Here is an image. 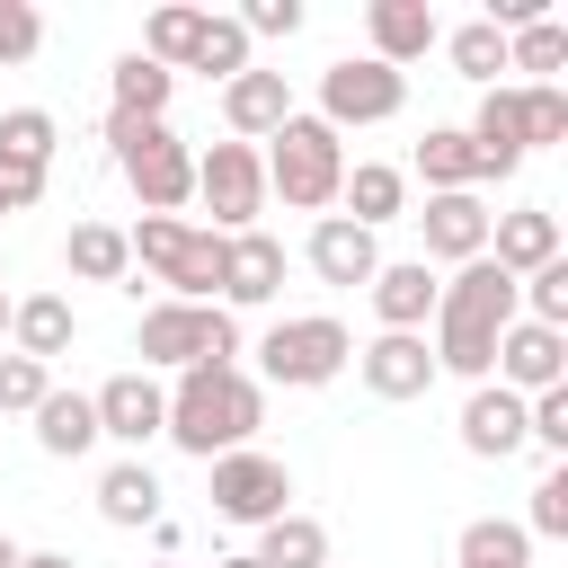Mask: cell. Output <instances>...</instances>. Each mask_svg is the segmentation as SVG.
<instances>
[{
	"mask_svg": "<svg viewBox=\"0 0 568 568\" xmlns=\"http://www.w3.org/2000/svg\"><path fill=\"white\" fill-rule=\"evenodd\" d=\"M248 559H257V568H328V524H320V515H275Z\"/></svg>",
	"mask_w": 568,
	"mask_h": 568,
	"instance_id": "cell-30",
	"label": "cell"
},
{
	"mask_svg": "<svg viewBox=\"0 0 568 568\" xmlns=\"http://www.w3.org/2000/svg\"><path fill=\"white\" fill-rule=\"evenodd\" d=\"M346 364H355V337H346V320H328V311L275 320V328L257 337V373H266L275 390H328Z\"/></svg>",
	"mask_w": 568,
	"mask_h": 568,
	"instance_id": "cell-7",
	"label": "cell"
},
{
	"mask_svg": "<svg viewBox=\"0 0 568 568\" xmlns=\"http://www.w3.org/2000/svg\"><path fill=\"white\" fill-rule=\"evenodd\" d=\"M142 373H195V364H240V320L222 302H151L133 328Z\"/></svg>",
	"mask_w": 568,
	"mask_h": 568,
	"instance_id": "cell-5",
	"label": "cell"
},
{
	"mask_svg": "<svg viewBox=\"0 0 568 568\" xmlns=\"http://www.w3.org/2000/svg\"><path fill=\"white\" fill-rule=\"evenodd\" d=\"M0 222H9V195H0Z\"/></svg>",
	"mask_w": 568,
	"mask_h": 568,
	"instance_id": "cell-45",
	"label": "cell"
},
{
	"mask_svg": "<svg viewBox=\"0 0 568 568\" xmlns=\"http://www.w3.org/2000/svg\"><path fill=\"white\" fill-rule=\"evenodd\" d=\"M160 497H169V488H160V470H151L142 453H124V462H106V470H98V515H106L115 532H151V524L169 515Z\"/></svg>",
	"mask_w": 568,
	"mask_h": 568,
	"instance_id": "cell-21",
	"label": "cell"
},
{
	"mask_svg": "<svg viewBox=\"0 0 568 568\" xmlns=\"http://www.w3.org/2000/svg\"><path fill=\"white\" fill-rule=\"evenodd\" d=\"M364 36H373V62L408 71L417 53H435V44H444V18H435L426 0H373V9H364Z\"/></svg>",
	"mask_w": 568,
	"mask_h": 568,
	"instance_id": "cell-19",
	"label": "cell"
},
{
	"mask_svg": "<svg viewBox=\"0 0 568 568\" xmlns=\"http://www.w3.org/2000/svg\"><path fill=\"white\" fill-rule=\"evenodd\" d=\"M0 328H9V293H0Z\"/></svg>",
	"mask_w": 568,
	"mask_h": 568,
	"instance_id": "cell-44",
	"label": "cell"
},
{
	"mask_svg": "<svg viewBox=\"0 0 568 568\" xmlns=\"http://www.w3.org/2000/svg\"><path fill=\"white\" fill-rule=\"evenodd\" d=\"M186 71H204V80H240V71H248V36H240V18H213V9H204V36H195Z\"/></svg>",
	"mask_w": 568,
	"mask_h": 568,
	"instance_id": "cell-34",
	"label": "cell"
},
{
	"mask_svg": "<svg viewBox=\"0 0 568 568\" xmlns=\"http://www.w3.org/2000/svg\"><path fill=\"white\" fill-rule=\"evenodd\" d=\"M444 53H453V71H462V80H479V89H497V71H506V36H497L488 18L453 27V36H444Z\"/></svg>",
	"mask_w": 568,
	"mask_h": 568,
	"instance_id": "cell-35",
	"label": "cell"
},
{
	"mask_svg": "<svg viewBox=\"0 0 568 568\" xmlns=\"http://www.w3.org/2000/svg\"><path fill=\"white\" fill-rule=\"evenodd\" d=\"M355 373H364V390L373 399H426L435 390V346L426 337H373V346H355Z\"/></svg>",
	"mask_w": 568,
	"mask_h": 568,
	"instance_id": "cell-16",
	"label": "cell"
},
{
	"mask_svg": "<svg viewBox=\"0 0 568 568\" xmlns=\"http://www.w3.org/2000/svg\"><path fill=\"white\" fill-rule=\"evenodd\" d=\"M195 36H204V9H186V0H169V9H151L142 18V62H160V71H186V53H195Z\"/></svg>",
	"mask_w": 568,
	"mask_h": 568,
	"instance_id": "cell-32",
	"label": "cell"
},
{
	"mask_svg": "<svg viewBox=\"0 0 568 568\" xmlns=\"http://www.w3.org/2000/svg\"><path fill=\"white\" fill-rule=\"evenodd\" d=\"M195 204L213 213L204 231H257V213H266V160H257V142H213L204 160H195Z\"/></svg>",
	"mask_w": 568,
	"mask_h": 568,
	"instance_id": "cell-8",
	"label": "cell"
},
{
	"mask_svg": "<svg viewBox=\"0 0 568 568\" xmlns=\"http://www.w3.org/2000/svg\"><path fill=\"white\" fill-rule=\"evenodd\" d=\"M18 559H27V550H18V541H9V532H0V568H18Z\"/></svg>",
	"mask_w": 568,
	"mask_h": 568,
	"instance_id": "cell-42",
	"label": "cell"
},
{
	"mask_svg": "<svg viewBox=\"0 0 568 568\" xmlns=\"http://www.w3.org/2000/svg\"><path fill=\"white\" fill-rule=\"evenodd\" d=\"M506 328H515V275L506 266L470 257V266H453V284H435V373L488 382V355Z\"/></svg>",
	"mask_w": 568,
	"mask_h": 568,
	"instance_id": "cell-2",
	"label": "cell"
},
{
	"mask_svg": "<svg viewBox=\"0 0 568 568\" xmlns=\"http://www.w3.org/2000/svg\"><path fill=\"white\" fill-rule=\"evenodd\" d=\"M293 115V89H284V71H240V80H222V124H231V142H266L275 124Z\"/></svg>",
	"mask_w": 568,
	"mask_h": 568,
	"instance_id": "cell-22",
	"label": "cell"
},
{
	"mask_svg": "<svg viewBox=\"0 0 568 568\" xmlns=\"http://www.w3.org/2000/svg\"><path fill=\"white\" fill-rule=\"evenodd\" d=\"M36 444H44L53 462H80V453L98 444V408H89V390H44V399H36Z\"/></svg>",
	"mask_w": 568,
	"mask_h": 568,
	"instance_id": "cell-28",
	"label": "cell"
},
{
	"mask_svg": "<svg viewBox=\"0 0 568 568\" xmlns=\"http://www.w3.org/2000/svg\"><path fill=\"white\" fill-rule=\"evenodd\" d=\"M337 204H346V222L382 231V222H399V213H408V178H399L390 160H355V169H346V186H337Z\"/></svg>",
	"mask_w": 568,
	"mask_h": 568,
	"instance_id": "cell-23",
	"label": "cell"
},
{
	"mask_svg": "<svg viewBox=\"0 0 568 568\" xmlns=\"http://www.w3.org/2000/svg\"><path fill=\"white\" fill-rule=\"evenodd\" d=\"M9 337H18V355L53 364V355H71L80 320H71V302H62V293H27V302H9Z\"/></svg>",
	"mask_w": 568,
	"mask_h": 568,
	"instance_id": "cell-24",
	"label": "cell"
},
{
	"mask_svg": "<svg viewBox=\"0 0 568 568\" xmlns=\"http://www.w3.org/2000/svg\"><path fill=\"white\" fill-rule=\"evenodd\" d=\"M53 390V364H36V355H0V408H18V417H36V399Z\"/></svg>",
	"mask_w": 568,
	"mask_h": 568,
	"instance_id": "cell-38",
	"label": "cell"
},
{
	"mask_svg": "<svg viewBox=\"0 0 568 568\" xmlns=\"http://www.w3.org/2000/svg\"><path fill=\"white\" fill-rule=\"evenodd\" d=\"M53 142H62V124L44 106H9L0 115V178H53Z\"/></svg>",
	"mask_w": 568,
	"mask_h": 568,
	"instance_id": "cell-25",
	"label": "cell"
},
{
	"mask_svg": "<svg viewBox=\"0 0 568 568\" xmlns=\"http://www.w3.org/2000/svg\"><path fill=\"white\" fill-rule=\"evenodd\" d=\"M399 106H408V71H390V62H373V53H346V62L320 71V124H328V133H346V124H390Z\"/></svg>",
	"mask_w": 568,
	"mask_h": 568,
	"instance_id": "cell-10",
	"label": "cell"
},
{
	"mask_svg": "<svg viewBox=\"0 0 568 568\" xmlns=\"http://www.w3.org/2000/svg\"><path fill=\"white\" fill-rule=\"evenodd\" d=\"M417 231H426V266H470V257H488V204H479V195H426Z\"/></svg>",
	"mask_w": 568,
	"mask_h": 568,
	"instance_id": "cell-17",
	"label": "cell"
},
{
	"mask_svg": "<svg viewBox=\"0 0 568 568\" xmlns=\"http://www.w3.org/2000/svg\"><path fill=\"white\" fill-rule=\"evenodd\" d=\"M204 470H213V515H222V524L266 532L275 515H293V470H284L275 453L240 444V453H222V462H204Z\"/></svg>",
	"mask_w": 568,
	"mask_h": 568,
	"instance_id": "cell-9",
	"label": "cell"
},
{
	"mask_svg": "<svg viewBox=\"0 0 568 568\" xmlns=\"http://www.w3.org/2000/svg\"><path fill=\"white\" fill-rule=\"evenodd\" d=\"M453 559L462 568H532V532L506 524V515H470L462 541H453Z\"/></svg>",
	"mask_w": 568,
	"mask_h": 568,
	"instance_id": "cell-31",
	"label": "cell"
},
{
	"mask_svg": "<svg viewBox=\"0 0 568 568\" xmlns=\"http://www.w3.org/2000/svg\"><path fill=\"white\" fill-rule=\"evenodd\" d=\"M302 257H311V275H320V284L355 293V284H373L382 240H373L364 222H346V213H320V222H311V240H302Z\"/></svg>",
	"mask_w": 568,
	"mask_h": 568,
	"instance_id": "cell-14",
	"label": "cell"
},
{
	"mask_svg": "<svg viewBox=\"0 0 568 568\" xmlns=\"http://www.w3.org/2000/svg\"><path fill=\"white\" fill-rule=\"evenodd\" d=\"M124 248L151 284H169V302H213L222 293V231H204L186 213H142L124 231Z\"/></svg>",
	"mask_w": 568,
	"mask_h": 568,
	"instance_id": "cell-4",
	"label": "cell"
},
{
	"mask_svg": "<svg viewBox=\"0 0 568 568\" xmlns=\"http://www.w3.org/2000/svg\"><path fill=\"white\" fill-rule=\"evenodd\" d=\"M364 293H373V320L390 337H426V320H435V266L426 257H382Z\"/></svg>",
	"mask_w": 568,
	"mask_h": 568,
	"instance_id": "cell-15",
	"label": "cell"
},
{
	"mask_svg": "<svg viewBox=\"0 0 568 568\" xmlns=\"http://www.w3.org/2000/svg\"><path fill=\"white\" fill-rule=\"evenodd\" d=\"M151 568H178V559H151Z\"/></svg>",
	"mask_w": 568,
	"mask_h": 568,
	"instance_id": "cell-46",
	"label": "cell"
},
{
	"mask_svg": "<svg viewBox=\"0 0 568 568\" xmlns=\"http://www.w3.org/2000/svg\"><path fill=\"white\" fill-rule=\"evenodd\" d=\"M284 293V240L275 231H231L222 240V311H266Z\"/></svg>",
	"mask_w": 568,
	"mask_h": 568,
	"instance_id": "cell-13",
	"label": "cell"
},
{
	"mask_svg": "<svg viewBox=\"0 0 568 568\" xmlns=\"http://www.w3.org/2000/svg\"><path fill=\"white\" fill-rule=\"evenodd\" d=\"M106 142H115V169H124V186L142 195V213H178V204L195 195V151L178 142V124L106 115Z\"/></svg>",
	"mask_w": 568,
	"mask_h": 568,
	"instance_id": "cell-6",
	"label": "cell"
},
{
	"mask_svg": "<svg viewBox=\"0 0 568 568\" xmlns=\"http://www.w3.org/2000/svg\"><path fill=\"white\" fill-rule=\"evenodd\" d=\"M559 257V213L550 204H515V213H488V266H506L515 284L532 275V266H550Z\"/></svg>",
	"mask_w": 568,
	"mask_h": 568,
	"instance_id": "cell-18",
	"label": "cell"
},
{
	"mask_svg": "<svg viewBox=\"0 0 568 568\" xmlns=\"http://www.w3.org/2000/svg\"><path fill=\"white\" fill-rule=\"evenodd\" d=\"M257 160H266V195H284L293 213H328L337 186H346V142H337L320 115H302V106L266 133Z\"/></svg>",
	"mask_w": 568,
	"mask_h": 568,
	"instance_id": "cell-3",
	"label": "cell"
},
{
	"mask_svg": "<svg viewBox=\"0 0 568 568\" xmlns=\"http://www.w3.org/2000/svg\"><path fill=\"white\" fill-rule=\"evenodd\" d=\"M213 568H257V559H248V550H240V559H213Z\"/></svg>",
	"mask_w": 568,
	"mask_h": 568,
	"instance_id": "cell-43",
	"label": "cell"
},
{
	"mask_svg": "<svg viewBox=\"0 0 568 568\" xmlns=\"http://www.w3.org/2000/svg\"><path fill=\"white\" fill-rule=\"evenodd\" d=\"M106 98H115V115H133V124H169L178 71H160V62H142V53H124V62L106 71Z\"/></svg>",
	"mask_w": 568,
	"mask_h": 568,
	"instance_id": "cell-26",
	"label": "cell"
},
{
	"mask_svg": "<svg viewBox=\"0 0 568 568\" xmlns=\"http://www.w3.org/2000/svg\"><path fill=\"white\" fill-rule=\"evenodd\" d=\"M18 568H80V559H71V550H27Z\"/></svg>",
	"mask_w": 568,
	"mask_h": 568,
	"instance_id": "cell-41",
	"label": "cell"
},
{
	"mask_svg": "<svg viewBox=\"0 0 568 568\" xmlns=\"http://www.w3.org/2000/svg\"><path fill=\"white\" fill-rule=\"evenodd\" d=\"M488 373H497V390H515V399H532V390H559V382H568V337H559V328H532V320H515V328L497 337Z\"/></svg>",
	"mask_w": 568,
	"mask_h": 568,
	"instance_id": "cell-12",
	"label": "cell"
},
{
	"mask_svg": "<svg viewBox=\"0 0 568 568\" xmlns=\"http://www.w3.org/2000/svg\"><path fill=\"white\" fill-rule=\"evenodd\" d=\"M417 178H426V195H479L470 133H462V124H426V142H417Z\"/></svg>",
	"mask_w": 568,
	"mask_h": 568,
	"instance_id": "cell-27",
	"label": "cell"
},
{
	"mask_svg": "<svg viewBox=\"0 0 568 568\" xmlns=\"http://www.w3.org/2000/svg\"><path fill=\"white\" fill-rule=\"evenodd\" d=\"M257 426H266V382H257V373H240V364H195V373L169 382V426H160V435H169L178 453L222 462V453H240Z\"/></svg>",
	"mask_w": 568,
	"mask_h": 568,
	"instance_id": "cell-1",
	"label": "cell"
},
{
	"mask_svg": "<svg viewBox=\"0 0 568 568\" xmlns=\"http://www.w3.org/2000/svg\"><path fill=\"white\" fill-rule=\"evenodd\" d=\"M240 36H302V0H248Z\"/></svg>",
	"mask_w": 568,
	"mask_h": 568,
	"instance_id": "cell-40",
	"label": "cell"
},
{
	"mask_svg": "<svg viewBox=\"0 0 568 568\" xmlns=\"http://www.w3.org/2000/svg\"><path fill=\"white\" fill-rule=\"evenodd\" d=\"M559 62H568V27H559V18H532V27H515V36H506V71H524L515 89L559 80Z\"/></svg>",
	"mask_w": 568,
	"mask_h": 568,
	"instance_id": "cell-33",
	"label": "cell"
},
{
	"mask_svg": "<svg viewBox=\"0 0 568 568\" xmlns=\"http://www.w3.org/2000/svg\"><path fill=\"white\" fill-rule=\"evenodd\" d=\"M89 408H98V435H106V444H133V453L169 426V390H160V373H142V364H133V373H106V382L89 390Z\"/></svg>",
	"mask_w": 568,
	"mask_h": 568,
	"instance_id": "cell-11",
	"label": "cell"
},
{
	"mask_svg": "<svg viewBox=\"0 0 568 568\" xmlns=\"http://www.w3.org/2000/svg\"><path fill=\"white\" fill-rule=\"evenodd\" d=\"M515 115H524V151H550V142H568V89H559V80H532V89H515Z\"/></svg>",
	"mask_w": 568,
	"mask_h": 568,
	"instance_id": "cell-36",
	"label": "cell"
},
{
	"mask_svg": "<svg viewBox=\"0 0 568 568\" xmlns=\"http://www.w3.org/2000/svg\"><path fill=\"white\" fill-rule=\"evenodd\" d=\"M524 532H532V541H568V462H550V470L532 479V515H524Z\"/></svg>",
	"mask_w": 568,
	"mask_h": 568,
	"instance_id": "cell-37",
	"label": "cell"
},
{
	"mask_svg": "<svg viewBox=\"0 0 568 568\" xmlns=\"http://www.w3.org/2000/svg\"><path fill=\"white\" fill-rule=\"evenodd\" d=\"M44 53V18L36 0H0V62H36Z\"/></svg>",
	"mask_w": 568,
	"mask_h": 568,
	"instance_id": "cell-39",
	"label": "cell"
},
{
	"mask_svg": "<svg viewBox=\"0 0 568 568\" xmlns=\"http://www.w3.org/2000/svg\"><path fill=\"white\" fill-rule=\"evenodd\" d=\"M462 453H470V462L524 453V399L497 390V382H470V399H462Z\"/></svg>",
	"mask_w": 568,
	"mask_h": 568,
	"instance_id": "cell-20",
	"label": "cell"
},
{
	"mask_svg": "<svg viewBox=\"0 0 568 568\" xmlns=\"http://www.w3.org/2000/svg\"><path fill=\"white\" fill-rule=\"evenodd\" d=\"M62 266H71L80 284H124V275H133V248H124L115 222H80V231L62 240Z\"/></svg>",
	"mask_w": 568,
	"mask_h": 568,
	"instance_id": "cell-29",
	"label": "cell"
}]
</instances>
